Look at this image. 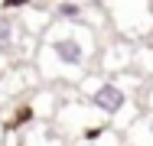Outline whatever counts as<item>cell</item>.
<instances>
[{
  "mask_svg": "<svg viewBox=\"0 0 153 146\" xmlns=\"http://www.w3.org/2000/svg\"><path fill=\"white\" fill-rule=\"evenodd\" d=\"M78 94L85 97V104L94 114H101L104 120H127V111L134 114V101L127 94V88L117 78H104L101 72L88 75L78 81Z\"/></svg>",
  "mask_w": 153,
  "mask_h": 146,
  "instance_id": "2",
  "label": "cell"
},
{
  "mask_svg": "<svg viewBox=\"0 0 153 146\" xmlns=\"http://www.w3.org/2000/svg\"><path fill=\"white\" fill-rule=\"evenodd\" d=\"M7 68H10V62H7V58H0V75H3Z\"/></svg>",
  "mask_w": 153,
  "mask_h": 146,
  "instance_id": "8",
  "label": "cell"
},
{
  "mask_svg": "<svg viewBox=\"0 0 153 146\" xmlns=\"http://www.w3.org/2000/svg\"><path fill=\"white\" fill-rule=\"evenodd\" d=\"M0 146H3V130H0Z\"/></svg>",
  "mask_w": 153,
  "mask_h": 146,
  "instance_id": "9",
  "label": "cell"
},
{
  "mask_svg": "<svg viewBox=\"0 0 153 146\" xmlns=\"http://www.w3.org/2000/svg\"><path fill=\"white\" fill-rule=\"evenodd\" d=\"M143 104H147V111H153V85L147 88V101H143Z\"/></svg>",
  "mask_w": 153,
  "mask_h": 146,
  "instance_id": "7",
  "label": "cell"
},
{
  "mask_svg": "<svg viewBox=\"0 0 153 146\" xmlns=\"http://www.w3.org/2000/svg\"><path fill=\"white\" fill-rule=\"evenodd\" d=\"M98 58H101V75H104V78H111V75H121L124 68H130V65H134V49H130L127 42H114V46L101 49Z\"/></svg>",
  "mask_w": 153,
  "mask_h": 146,
  "instance_id": "5",
  "label": "cell"
},
{
  "mask_svg": "<svg viewBox=\"0 0 153 146\" xmlns=\"http://www.w3.org/2000/svg\"><path fill=\"white\" fill-rule=\"evenodd\" d=\"M36 88H39V75H36L33 65H26V62L10 65V68L0 75V114L10 111L13 104L26 101Z\"/></svg>",
  "mask_w": 153,
  "mask_h": 146,
  "instance_id": "3",
  "label": "cell"
},
{
  "mask_svg": "<svg viewBox=\"0 0 153 146\" xmlns=\"http://www.w3.org/2000/svg\"><path fill=\"white\" fill-rule=\"evenodd\" d=\"M98 29L91 26H62L52 23L39 36V49L33 58V68L39 75V81H46L49 88L56 85H75L82 78H88L91 62L98 58Z\"/></svg>",
  "mask_w": 153,
  "mask_h": 146,
  "instance_id": "1",
  "label": "cell"
},
{
  "mask_svg": "<svg viewBox=\"0 0 153 146\" xmlns=\"http://www.w3.org/2000/svg\"><path fill=\"white\" fill-rule=\"evenodd\" d=\"M26 39H33V36H26L23 32V23H20V16L16 13H3L0 10V58H23V46H26Z\"/></svg>",
  "mask_w": 153,
  "mask_h": 146,
  "instance_id": "4",
  "label": "cell"
},
{
  "mask_svg": "<svg viewBox=\"0 0 153 146\" xmlns=\"http://www.w3.org/2000/svg\"><path fill=\"white\" fill-rule=\"evenodd\" d=\"M127 146H153V120H134L127 130Z\"/></svg>",
  "mask_w": 153,
  "mask_h": 146,
  "instance_id": "6",
  "label": "cell"
}]
</instances>
